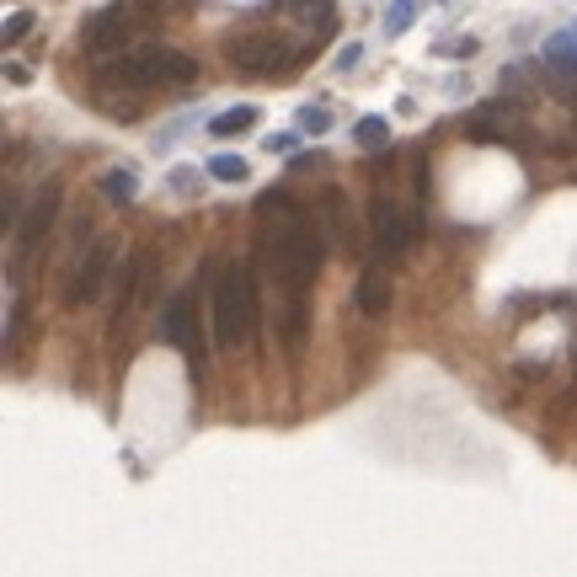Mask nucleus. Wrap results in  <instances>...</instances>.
Masks as SVG:
<instances>
[{
  "mask_svg": "<svg viewBox=\"0 0 577 577\" xmlns=\"http://www.w3.org/2000/svg\"><path fill=\"white\" fill-rule=\"evenodd\" d=\"M81 43H86V54H97V59H113V54L129 49V17H123V6L91 11L86 27H81Z\"/></svg>",
  "mask_w": 577,
  "mask_h": 577,
  "instance_id": "nucleus-9",
  "label": "nucleus"
},
{
  "mask_svg": "<svg viewBox=\"0 0 577 577\" xmlns=\"http://www.w3.org/2000/svg\"><path fill=\"white\" fill-rule=\"evenodd\" d=\"M300 134H332V113H326L321 102L300 107Z\"/></svg>",
  "mask_w": 577,
  "mask_h": 577,
  "instance_id": "nucleus-21",
  "label": "nucleus"
},
{
  "mask_svg": "<svg viewBox=\"0 0 577 577\" xmlns=\"http://www.w3.org/2000/svg\"><path fill=\"white\" fill-rule=\"evenodd\" d=\"M161 342L187 353V364L198 369V358H204V326H198V294L193 289H171V300L161 305Z\"/></svg>",
  "mask_w": 577,
  "mask_h": 577,
  "instance_id": "nucleus-6",
  "label": "nucleus"
},
{
  "mask_svg": "<svg viewBox=\"0 0 577 577\" xmlns=\"http://www.w3.org/2000/svg\"><path fill=\"white\" fill-rule=\"evenodd\" d=\"M102 75L129 91L145 86H193L198 81V59L187 49H171V43H139V49H123L113 59H102Z\"/></svg>",
  "mask_w": 577,
  "mask_h": 577,
  "instance_id": "nucleus-2",
  "label": "nucleus"
},
{
  "mask_svg": "<svg viewBox=\"0 0 577 577\" xmlns=\"http://www.w3.org/2000/svg\"><path fill=\"white\" fill-rule=\"evenodd\" d=\"M358 310H364V316H385V310H391V273H385V262H374V268H364L358 273Z\"/></svg>",
  "mask_w": 577,
  "mask_h": 577,
  "instance_id": "nucleus-13",
  "label": "nucleus"
},
{
  "mask_svg": "<svg viewBox=\"0 0 577 577\" xmlns=\"http://www.w3.org/2000/svg\"><path fill=\"white\" fill-rule=\"evenodd\" d=\"M225 59L236 75H252V81H278L284 70L300 65V49L284 33H241L225 43Z\"/></svg>",
  "mask_w": 577,
  "mask_h": 577,
  "instance_id": "nucleus-4",
  "label": "nucleus"
},
{
  "mask_svg": "<svg viewBox=\"0 0 577 577\" xmlns=\"http://www.w3.org/2000/svg\"><path fill=\"white\" fill-rule=\"evenodd\" d=\"M59 209H65V182L49 177L33 198H27V209H22V220H17V257H33L38 246L49 241V230H54V220H59Z\"/></svg>",
  "mask_w": 577,
  "mask_h": 577,
  "instance_id": "nucleus-7",
  "label": "nucleus"
},
{
  "mask_svg": "<svg viewBox=\"0 0 577 577\" xmlns=\"http://www.w3.org/2000/svg\"><path fill=\"white\" fill-rule=\"evenodd\" d=\"M358 59H364V43H348V49H342V54H337V70H342V75H348V70L358 65Z\"/></svg>",
  "mask_w": 577,
  "mask_h": 577,
  "instance_id": "nucleus-24",
  "label": "nucleus"
},
{
  "mask_svg": "<svg viewBox=\"0 0 577 577\" xmlns=\"http://www.w3.org/2000/svg\"><path fill=\"white\" fill-rule=\"evenodd\" d=\"M6 81H11V86H27V81H33V70H27V65H17V59H11V65H6Z\"/></svg>",
  "mask_w": 577,
  "mask_h": 577,
  "instance_id": "nucleus-25",
  "label": "nucleus"
},
{
  "mask_svg": "<svg viewBox=\"0 0 577 577\" xmlns=\"http://www.w3.org/2000/svg\"><path fill=\"white\" fill-rule=\"evenodd\" d=\"M33 27H38V17H33V11H11V17L0 22V54H6L11 43H22L27 33H33Z\"/></svg>",
  "mask_w": 577,
  "mask_h": 577,
  "instance_id": "nucleus-20",
  "label": "nucleus"
},
{
  "mask_svg": "<svg viewBox=\"0 0 577 577\" xmlns=\"http://www.w3.org/2000/svg\"><path fill=\"white\" fill-rule=\"evenodd\" d=\"M262 262L278 273L284 294L289 289L305 294L316 284L321 262H326V236L294 209V198L284 187H268V193H262Z\"/></svg>",
  "mask_w": 577,
  "mask_h": 577,
  "instance_id": "nucleus-1",
  "label": "nucleus"
},
{
  "mask_svg": "<svg viewBox=\"0 0 577 577\" xmlns=\"http://www.w3.org/2000/svg\"><path fill=\"white\" fill-rule=\"evenodd\" d=\"M321 220H326V236H332V246H342V252H358V230L348 220V198L337 193V187H326L321 193Z\"/></svg>",
  "mask_w": 577,
  "mask_h": 577,
  "instance_id": "nucleus-11",
  "label": "nucleus"
},
{
  "mask_svg": "<svg viewBox=\"0 0 577 577\" xmlns=\"http://www.w3.org/2000/svg\"><path fill=\"white\" fill-rule=\"evenodd\" d=\"M102 198H113V204H134V198H139V171L134 166L102 171Z\"/></svg>",
  "mask_w": 577,
  "mask_h": 577,
  "instance_id": "nucleus-16",
  "label": "nucleus"
},
{
  "mask_svg": "<svg viewBox=\"0 0 577 577\" xmlns=\"http://www.w3.org/2000/svg\"><path fill=\"white\" fill-rule=\"evenodd\" d=\"M423 6H428V0H391V11H385V33H391V38H396V33H407Z\"/></svg>",
  "mask_w": 577,
  "mask_h": 577,
  "instance_id": "nucleus-19",
  "label": "nucleus"
},
{
  "mask_svg": "<svg viewBox=\"0 0 577 577\" xmlns=\"http://www.w3.org/2000/svg\"><path fill=\"white\" fill-rule=\"evenodd\" d=\"M246 171H252V161H246V155H230V150L209 155V177H214V182H225V187L246 182Z\"/></svg>",
  "mask_w": 577,
  "mask_h": 577,
  "instance_id": "nucleus-17",
  "label": "nucleus"
},
{
  "mask_svg": "<svg viewBox=\"0 0 577 577\" xmlns=\"http://www.w3.org/2000/svg\"><path fill=\"white\" fill-rule=\"evenodd\" d=\"M11 209H17V198H11V193H0V225L11 220Z\"/></svg>",
  "mask_w": 577,
  "mask_h": 577,
  "instance_id": "nucleus-26",
  "label": "nucleus"
},
{
  "mask_svg": "<svg viewBox=\"0 0 577 577\" xmlns=\"http://www.w3.org/2000/svg\"><path fill=\"white\" fill-rule=\"evenodd\" d=\"M278 6L310 33H332L337 27V0H278Z\"/></svg>",
  "mask_w": 577,
  "mask_h": 577,
  "instance_id": "nucleus-14",
  "label": "nucleus"
},
{
  "mask_svg": "<svg viewBox=\"0 0 577 577\" xmlns=\"http://www.w3.org/2000/svg\"><path fill=\"white\" fill-rule=\"evenodd\" d=\"M300 145V134H268V155H289Z\"/></svg>",
  "mask_w": 577,
  "mask_h": 577,
  "instance_id": "nucleus-23",
  "label": "nucleus"
},
{
  "mask_svg": "<svg viewBox=\"0 0 577 577\" xmlns=\"http://www.w3.org/2000/svg\"><path fill=\"white\" fill-rule=\"evenodd\" d=\"M369 246H374V257H380V262L407 257L412 220L396 209V198H374V204H369Z\"/></svg>",
  "mask_w": 577,
  "mask_h": 577,
  "instance_id": "nucleus-8",
  "label": "nucleus"
},
{
  "mask_svg": "<svg viewBox=\"0 0 577 577\" xmlns=\"http://www.w3.org/2000/svg\"><path fill=\"white\" fill-rule=\"evenodd\" d=\"M540 59H545V70H551L556 81L577 86V27H567V33H551V38H545Z\"/></svg>",
  "mask_w": 577,
  "mask_h": 577,
  "instance_id": "nucleus-12",
  "label": "nucleus"
},
{
  "mask_svg": "<svg viewBox=\"0 0 577 577\" xmlns=\"http://www.w3.org/2000/svg\"><path fill=\"white\" fill-rule=\"evenodd\" d=\"M257 118H262V107H257V102H236V107H225L220 118H209V134H214V139L252 134V129H257Z\"/></svg>",
  "mask_w": 577,
  "mask_h": 577,
  "instance_id": "nucleus-15",
  "label": "nucleus"
},
{
  "mask_svg": "<svg viewBox=\"0 0 577 577\" xmlns=\"http://www.w3.org/2000/svg\"><path fill=\"white\" fill-rule=\"evenodd\" d=\"M439 54L444 59H471L476 54V38H449V43H439Z\"/></svg>",
  "mask_w": 577,
  "mask_h": 577,
  "instance_id": "nucleus-22",
  "label": "nucleus"
},
{
  "mask_svg": "<svg viewBox=\"0 0 577 577\" xmlns=\"http://www.w3.org/2000/svg\"><path fill=\"white\" fill-rule=\"evenodd\" d=\"M257 321H262V305H257V273L246 262H230L214 284V342L225 353L246 348L257 337Z\"/></svg>",
  "mask_w": 577,
  "mask_h": 577,
  "instance_id": "nucleus-3",
  "label": "nucleus"
},
{
  "mask_svg": "<svg viewBox=\"0 0 577 577\" xmlns=\"http://www.w3.org/2000/svg\"><path fill=\"white\" fill-rule=\"evenodd\" d=\"M113 257H118V241H113V236H97L81 257L70 262V273H65V305H70V310L102 300L107 278H113Z\"/></svg>",
  "mask_w": 577,
  "mask_h": 577,
  "instance_id": "nucleus-5",
  "label": "nucleus"
},
{
  "mask_svg": "<svg viewBox=\"0 0 577 577\" xmlns=\"http://www.w3.org/2000/svg\"><path fill=\"white\" fill-rule=\"evenodd\" d=\"M145 300V257H123V268H118V284H113V326L129 316V310Z\"/></svg>",
  "mask_w": 577,
  "mask_h": 577,
  "instance_id": "nucleus-10",
  "label": "nucleus"
},
{
  "mask_svg": "<svg viewBox=\"0 0 577 577\" xmlns=\"http://www.w3.org/2000/svg\"><path fill=\"white\" fill-rule=\"evenodd\" d=\"M353 139H358V150H385L391 145V118H358V129H353Z\"/></svg>",
  "mask_w": 577,
  "mask_h": 577,
  "instance_id": "nucleus-18",
  "label": "nucleus"
}]
</instances>
